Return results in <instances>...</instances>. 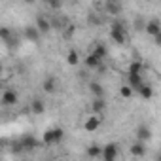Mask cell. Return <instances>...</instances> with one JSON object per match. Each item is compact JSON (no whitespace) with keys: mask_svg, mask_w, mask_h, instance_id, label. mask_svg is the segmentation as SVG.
I'll list each match as a JSON object with an SVG mask.
<instances>
[{"mask_svg":"<svg viewBox=\"0 0 161 161\" xmlns=\"http://www.w3.org/2000/svg\"><path fill=\"white\" fill-rule=\"evenodd\" d=\"M110 38H112V42H116L118 46H123V44L127 42V31H125V25H123L119 19H116V21L112 23V27H110Z\"/></svg>","mask_w":161,"mask_h":161,"instance_id":"obj_1","label":"cell"},{"mask_svg":"<svg viewBox=\"0 0 161 161\" xmlns=\"http://www.w3.org/2000/svg\"><path fill=\"white\" fill-rule=\"evenodd\" d=\"M64 138V131L61 127H51V129H46L44 135H42V142L47 144V146H53V144H59L61 140Z\"/></svg>","mask_w":161,"mask_h":161,"instance_id":"obj_2","label":"cell"},{"mask_svg":"<svg viewBox=\"0 0 161 161\" xmlns=\"http://www.w3.org/2000/svg\"><path fill=\"white\" fill-rule=\"evenodd\" d=\"M119 153V148L116 142H108L106 146H103V161H116Z\"/></svg>","mask_w":161,"mask_h":161,"instance_id":"obj_3","label":"cell"},{"mask_svg":"<svg viewBox=\"0 0 161 161\" xmlns=\"http://www.w3.org/2000/svg\"><path fill=\"white\" fill-rule=\"evenodd\" d=\"M101 123H103V118L97 116V114H91V116L86 118V121H84V129H86L87 133H95V131L101 127Z\"/></svg>","mask_w":161,"mask_h":161,"instance_id":"obj_4","label":"cell"},{"mask_svg":"<svg viewBox=\"0 0 161 161\" xmlns=\"http://www.w3.org/2000/svg\"><path fill=\"white\" fill-rule=\"evenodd\" d=\"M129 155H131V157H135V159H142V157L146 155V144H144V142L135 140V142L129 146Z\"/></svg>","mask_w":161,"mask_h":161,"instance_id":"obj_5","label":"cell"},{"mask_svg":"<svg viewBox=\"0 0 161 161\" xmlns=\"http://www.w3.org/2000/svg\"><path fill=\"white\" fill-rule=\"evenodd\" d=\"M103 8H104V14L106 15H114V17L123 12V6L119 2H116V0H106V2L103 4Z\"/></svg>","mask_w":161,"mask_h":161,"instance_id":"obj_6","label":"cell"},{"mask_svg":"<svg viewBox=\"0 0 161 161\" xmlns=\"http://www.w3.org/2000/svg\"><path fill=\"white\" fill-rule=\"evenodd\" d=\"M0 103H2V106H15V104L19 103V95H17L14 89H6V91L2 93Z\"/></svg>","mask_w":161,"mask_h":161,"instance_id":"obj_7","label":"cell"},{"mask_svg":"<svg viewBox=\"0 0 161 161\" xmlns=\"http://www.w3.org/2000/svg\"><path fill=\"white\" fill-rule=\"evenodd\" d=\"M38 31H40V34H47L51 29H53V25H51V19H47L46 15H36V25H34Z\"/></svg>","mask_w":161,"mask_h":161,"instance_id":"obj_8","label":"cell"},{"mask_svg":"<svg viewBox=\"0 0 161 161\" xmlns=\"http://www.w3.org/2000/svg\"><path fill=\"white\" fill-rule=\"evenodd\" d=\"M84 64H86V68H89V70H97V68L103 66V59H99L95 53L89 51V53L84 57Z\"/></svg>","mask_w":161,"mask_h":161,"instance_id":"obj_9","label":"cell"},{"mask_svg":"<svg viewBox=\"0 0 161 161\" xmlns=\"http://www.w3.org/2000/svg\"><path fill=\"white\" fill-rule=\"evenodd\" d=\"M135 136H136L138 142H148V140L152 138V129H150L148 125H138V127L135 129Z\"/></svg>","mask_w":161,"mask_h":161,"instance_id":"obj_10","label":"cell"},{"mask_svg":"<svg viewBox=\"0 0 161 161\" xmlns=\"http://www.w3.org/2000/svg\"><path fill=\"white\" fill-rule=\"evenodd\" d=\"M148 36H152V38H155L157 34H161V23L157 21V19H150V21H146V31H144Z\"/></svg>","mask_w":161,"mask_h":161,"instance_id":"obj_11","label":"cell"},{"mask_svg":"<svg viewBox=\"0 0 161 161\" xmlns=\"http://www.w3.org/2000/svg\"><path fill=\"white\" fill-rule=\"evenodd\" d=\"M23 36L29 40V42H32V44H38L40 42V31L36 29V27H27L25 31H23Z\"/></svg>","mask_w":161,"mask_h":161,"instance_id":"obj_12","label":"cell"},{"mask_svg":"<svg viewBox=\"0 0 161 161\" xmlns=\"http://www.w3.org/2000/svg\"><path fill=\"white\" fill-rule=\"evenodd\" d=\"M19 140H21V144H23L25 152H31V150L38 148V144H40V142L36 140V136H31V135H25V136H21Z\"/></svg>","mask_w":161,"mask_h":161,"instance_id":"obj_13","label":"cell"},{"mask_svg":"<svg viewBox=\"0 0 161 161\" xmlns=\"http://www.w3.org/2000/svg\"><path fill=\"white\" fill-rule=\"evenodd\" d=\"M127 84H129L135 91H138V89L144 86V82H142V74H127Z\"/></svg>","mask_w":161,"mask_h":161,"instance_id":"obj_14","label":"cell"},{"mask_svg":"<svg viewBox=\"0 0 161 161\" xmlns=\"http://www.w3.org/2000/svg\"><path fill=\"white\" fill-rule=\"evenodd\" d=\"M106 110V99H93L91 101V114L101 116Z\"/></svg>","mask_w":161,"mask_h":161,"instance_id":"obj_15","label":"cell"},{"mask_svg":"<svg viewBox=\"0 0 161 161\" xmlns=\"http://www.w3.org/2000/svg\"><path fill=\"white\" fill-rule=\"evenodd\" d=\"M31 112H32L34 116H42V114L46 112V103H44L42 99H34V101H31Z\"/></svg>","mask_w":161,"mask_h":161,"instance_id":"obj_16","label":"cell"},{"mask_svg":"<svg viewBox=\"0 0 161 161\" xmlns=\"http://www.w3.org/2000/svg\"><path fill=\"white\" fill-rule=\"evenodd\" d=\"M89 91L95 99H104V87L99 82H89Z\"/></svg>","mask_w":161,"mask_h":161,"instance_id":"obj_17","label":"cell"},{"mask_svg":"<svg viewBox=\"0 0 161 161\" xmlns=\"http://www.w3.org/2000/svg\"><path fill=\"white\" fill-rule=\"evenodd\" d=\"M66 63H68L70 66H78L80 63H82V59H80V53H78L76 49H70V51L66 53Z\"/></svg>","mask_w":161,"mask_h":161,"instance_id":"obj_18","label":"cell"},{"mask_svg":"<svg viewBox=\"0 0 161 161\" xmlns=\"http://www.w3.org/2000/svg\"><path fill=\"white\" fill-rule=\"evenodd\" d=\"M42 87H44V91H46V93H55V91H57V84H55V78L47 76V78L44 80Z\"/></svg>","mask_w":161,"mask_h":161,"instance_id":"obj_19","label":"cell"},{"mask_svg":"<svg viewBox=\"0 0 161 161\" xmlns=\"http://www.w3.org/2000/svg\"><path fill=\"white\" fill-rule=\"evenodd\" d=\"M91 53H95V55H97L99 59H103V61H104V59H106V55H108V47H106L104 44H101V42H97Z\"/></svg>","mask_w":161,"mask_h":161,"instance_id":"obj_20","label":"cell"},{"mask_svg":"<svg viewBox=\"0 0 161 161\" xmlns=\"http://www.w3.org/2000/svg\"><path fill=\"white\" fill-rule=\"evenodd\" d=\"M86 153H87V157L97 159V157H103V148H101V146H97V144H91V146H87Z\"/></svg>","mask_w":161,"mask_h":161,"instance_id":"obj_21","label":"cell"},{"mask_svg":"<svg viewBox=\"0 0 161 161\" xmlns=\"http://www.w3.org/2000/svg\"><path fill=\"white\" fill-rule=\"evenodd\" d=\"M136 93H138L142 99H146V101H150V99L153 97V89H152V86H148V84H144V86H142Z\"/></svg>","mask_w":161,"mask_h":161,"instance_id":"obj_22","label":"cell"},{"mask_svg":"<svg viewBox=\"0 0 161 161\" xmlns=\"http://www.w3.org/2000/svg\"><path fill=\"white\" fill-rule=\"evenodd\" d=\"M135 93H136V91H135L129 84H125V86H121V87H119V97H121V99H131Z\"/></svg>","mask_w":161,"mask_h":161,"instance_id":"obj_23","label":"cell"},{"mask_svg":"<svg viewBox=\"0 0 161 161\" xmlns=\"http://www.w3.org/2000/svg\"><path fill=\"white\" fill-rule=\"evenodd\" d=\"M127 74H142V63H140V61H133V63L129 64Z\"/></svg>","mask_w":161,"mask_h":161,"instance_id":"obj_24","label":"cell"},{"mask_svg":"<svg viewBox=\"0 0 161 161\" xmlns=\"http://www.w3.org/2000/svg\"><path fill=\"white\" fill-rule=\"evenodd\" d=\"M0 38H2L4 42H10L12 32H10V29H8V27H0Z\"/></svg>","mask_w":161,"mask_h":161,"instance_id":"obj_25","label":"cell"},{"mask_svg":"<svg viewBox=\"0 0 161 161\" xmlns=\"http://www.w3.org/2000/svg\"><path fill=\"white\" fill-rule=\"evenodd\" d=\"M12 152H14V153H23V152H25V148H23L21 140H15V142H12Z\"/></svg>","mask_w":161,"mask_h":161,"instance_id":"obj_26","label":"cell"},{"mask_svg":"<svg viewBox=\"0 0 161 161\" xmlns=\"http://www.w3.org/2000/svg\"><path fill=\"white\" fill-rule=\"evenodd\" d=\"M87 23H89V25H101V17H99L97 14H89V15H87Z\"/></svg>","mask_w":161,"mask_h":161,"instance_id":"obj_27","label":"cell"},{"mask_svg":"<svg viewBox=\"0 0 161 161\" xmlns=\"http://www.w3.org/2000/svg\"><path fill=\"white\" fill-rule=\"evenodd\" d=\"M135 29H136L138 32H144V31H146V21H142V19H135Z\"/></svg>","mask_w":161,"mask_h":161,"instance_id":"obj_28","label":"cell"},{"mask_svg":"<svg viewBox=\"0 0 161 161\" xmlns=\"http://www.w3.org/2000/svg\"><path fill=\"white\" fill-rule=\"evenodd\" d=\"M47 6H49L51 10H61V8H63V2H61V0H49Z\"/></svg>","mask_w":161,"mask_h":161,"instance_id":"obj_29","label":"cell"},{"mask_svg":"<svg viewBox=\"0 0 161 161\" xmlns=\"http://www.w3.org/2000/svg\"><path fill=\"white\" fill-rule=\"evenodd\" d=\"M74 31H76V27H74V25H68V27L64 29V36H66V38H72Z\"/></svg>","mask_w":161,"mask_h":161,"instance_id":"obj_30","label":"cell"},{"mask_svg":"<svg viewBox=\"0 0 161 161\" xmlns=\"http://www.w3.org/2000/svg\"><path fill=\"white\" fill-rule=\"evenodd\" d=\"M153 44H155L157 47H161V34H157V36L153 38Z\"/></svg>","mask_w":161,"mask_h":161,"instance_id":"obj_31","label":"cell"},{"mask_svg":"<svg viewBox=\"0 0 161 161\" xmlns=\"http://www.w3.org/2000/svg\"><path fill=\"white\" fill-rule=\"evenodd\" d=\"M155 161H161V152H157V155H155Z\"/></svg>","mask_w":161,"mask_h":161,"instance_id":"obj_32","label":"cell"},{"mask_svg":"<svg viewBox=\"0 0 161 161\" xmlns=\"http://www.w3.org/2000/svg\"><path fill=\"white\" fill-rule=\"evenodd\" d=\"M57 161H66V159H57Z\"/></svg>","mask_w":161,"mask_h":161,"instance_id":"obj_33","label":"cell"}]
</instances>
